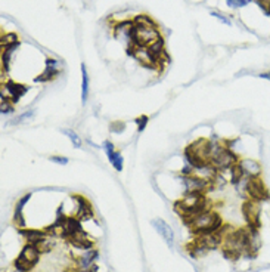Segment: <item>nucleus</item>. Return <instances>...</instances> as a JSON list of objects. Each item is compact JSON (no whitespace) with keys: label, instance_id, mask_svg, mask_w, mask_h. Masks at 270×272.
<instances>
[{"label":"nucleus","instance_id":"a211bd4d","mask_svg":"<svg viewBox=\"0 0 270 272\" xmlns=\"http://www.w3.org/2000/svg\"><path fill=\"white\" fill-rule=\"evenodd\" d=\"M67 240H68L74 247L81 248V250H90V248L93 247V241L86 235L84 231H80V232H77V234L68 237Z\"/></svg>","mask_w":270,"mask_h":272},{"label":"nucleus","instance_id":"f8f14e48","mask_svg":"<svg viewBox=\"0 0 270 272\" xmlns=\"http://www.w3.org/2000/svg\"><path fill=\"white\" fill-rule=\"evenodd\" d=\"M61 74V64L59 61L53 59V58H47L46 59V68L42 74H39L34 81L36 83H46V81H52L53 78H56Z\"/></svg>","mask_w":270,"mask_h":272},{"label":"nucleus","instance_id":"2f4dec72","mask_svg":"<svg viewBox=\"0 0 270 272\" xmlns=\"http://www.w3.org/2000/svg\"><path fill=\"white\" fill-rule=\"evenodd\" d=\"M255 2H257V5L261 8V11H263L266 15L270 17V0H255Z\"/></svg>","mask_w":270,"mask_h":272},{"label":"nucleus","instance_id":"423d86ee","mask_svg":"<svg viewBox=\"0 0 270 272\" xmlns=\"http://www.w3.org/2000/svg\"><path fill=\"white\" fill-rule=\"evenodd\" d=\"M245 194L249 200L263 203L270 200V193L264 184V180L260 177H247L245 182Z\"/></svg>","mask_w":270,"mask_h":272},{"label":"nucleus","instance_id":"c85d7f7f","mask_svg":"<svg viewBox=\"0 0 270 272\" xmlns=\"http://www.w3.org/2000/svg\"><path fill=\"white\" fill-rule=\"evenodd\" d=\"M64 133L69 138V141H71V144L75 147V148H81V139H80V136L74 132V130H69V129H65L64 130Z\"/></svg>","mask_w":270,"mask_h":272},{"label":"nucleus","instance_id":"1a4fd4ad","mask_svg":"<svg viewBox=\"0 0 270 272\" xmlns=\"http://www.w3.org/2000/svg\"><path fill=\"white\" fill-rule=\"evenodd\" d=\"M5 92H6V95H2V99H9L14 104H17L28 92V87L22 83L8 80L2 84V94H5Z\"/></svg>","mask_w":270,"mask_h":272},{"label":"nucleus","instance_id":"58836bf2","mask_svg":"<svg viewBox=\"0 0 270 272\" xmlns=\"http://www.w3.org/2000/svg\"><path fill=\"white\" fill-rule=\"evenodd\" d=\"M15 272H22V271H18V269H17V271H15Z\"/></svg>","mask_w":270,"mask_h":272},{"label":"nucleus","instance_id":"4468645a","mask_svg":"<svg viewBox=\"0 0 270 272\" xmlns=\"http://www.w3.org/2000/svg\"><path fill=\"white\" fill-rule=\"evenodd\" d=\"M74 201H77L78 204V210H77V215L75 218L78 221H87V219H92L93 218V209H92V204H90V201L80 196V194H72L71 196Z\"/></svg>","mask_w":270,"mask_h":272},{"label":"nucleus","instance_id":"f3484780","mask_svg":"<svg viewBox=\"0 0 270 272\" xmlns=\"http://www.w3.org/2000/svg\"><path fill=\"white\" fill-rule=\"evenodd\" d=\"M104 149H105V152H107V155H108L111 164L114 166V169H115L117 172H121V170H123V157H121V154H120L118 151L114 149V144L110 142V141H105Z\"/></svg>","mask_w":270,"mask_h":272},{"label":"nucleus","instance_id":"a878e982","mask_svg":"<svg viewBox=\"0 0 270 272\" xmlns=\"http://www.w3.org/2000/svg\"><path fill=\"white\" fill-rule=\"evenodd\" d=\"M0 45H2V49H3V48H11V46H17V45H20L18 34H15V33L3 34V36H2V39H0Z\"/></svg>","mask_w":270,"mask_h":272},{"label":"nucleus","instance_id":"aec40b11","mask_svg":"<svg viewBox=\"0 0 270 272\" xmlns=\"http://www.w3.org/2000/svg\"><path fill=\"white\" fill-rule=\"evenodd\" d=\"M30 198H31V193H28V194H25L22 198H20V200H18V203H17V206H15L14 223H15L17 226H20V228H22V226L25 225V221H24V216H22V209H24L25 203H27Z\"/></svg>","mask_w":270,"mask_h":272},{"label":"nucleus","instance_id":"412c9836","mask_svg":"<svg viewBox=\"0 0 270 272\" xmlns=\"http://www.w3.org/2000/svg\"><path fill=\"white\" fill-rule=\"evenodd\" d=\"M80 231H83V228H81V223L77 218H67L65 219V222H64V235L62 237L68 238V237H71V235H74Z\"/></svg>","mask_w":270,"mask_h":272},{"label":"nucleus","instance_id":"6ab92c4d","mask_svg":"<svg viewBox=\"0 0 270 272\" xmlns=\"http://www.w3.org/2000/svg\"><path fill=\"white\" fill-rule=\"evenodd\" d=\"M261 247V237L258 229L248 226V256H254Z\"/></svg>","mask_w":270,"mask_h":272},{"label":"nucleus","instance_id":"f704fd0d","mask_svg":"<svg viewBox=\"0 0 270 272\" xmlns=\"http://www.w3.org/2000/svg\"><path fill=\"white\" fill-rule=\"evenodd\" d=\"M50 161L58 163V164H67V163H68V158H65V157H58V155H52V157H50Z\"/></svg>","mask_w":270,"mask_h":272},{"label":"nucleus","instance_id":"473e14b6","mask_svg":"<svg viewBox=\"0 0 270 272\" xmlns=\"http://www.w3.org/2000/svg\"><path fill=\"white\" fill-rule=\"evenodd\" d=\"M136 123H137L139 132H143V129H145L146 124H148V117H146V116H140L139 119H136Z\"/></svg>","mask_w":270,"mask_h":272},{"label":"nucleus","instance_id":"c9c22d12","mask_svg":"<svg viewBox=\"0 0 270 272\" xmlns=\"http://www.w3.org/2000/svg\"><path fill=\"white\" fill-rule=\"evenodd\" d=\"M211 15H213V17H216V18H219L222 23H225V24L230 25V20H227V18H226L225 15H222L220 12H211Z\"/></svg>","mask_w":270,"mask_h":272},{"label":"nucleus","instance_id":"39448f33","mask_svg":"<svg viewBox=\"0 0 270 272\" xmlns=\"http://www.w3.org/2000/svg\"><path fill=\"white\" fill-rule=\"evenodd\" d=\"M211 166L217 170H227L232 169L235 164L239 163V157L233 152L232 148H229L225 144H219L214 141V147H213V154H211V160H210Z\"/></svg>","mask_w":270,"mask_h":272},{"label":"nucleus","instance_id":"20e7f679","mask_svg":"<svg viewBox=\"0 0 270 272\" xmlns=\"http://www.w3.org/2000/svg\"><path fill=\"white\" fill-rule=\"evenodd\" d=\"M185 223L189 226L191 232H194L195 235L216 232L223 226V221H222L220 215H217L213 210H205V212L194 216L192 219H189Z\"/></svg>","mask_w":270,"mask_h":272},{"label":"nucleus","instance_id":"4c0bfd02","mask_svg":"<svg viewBox=\"0 0 270 272\" xmlns=\"http://www.w3.org/2000/svg\"><path fill=\"white\" fill-rule=\"evenodd\" d=\"M95 271H96V265H93V268L90 271L89 269H83V271H74V272H95Z\"/></svg>","mask_w":270,"mask_h":272},{"label":"nucleus","instance_id":"dca6fc26","mask_svg":"<svg viewBox=\"0 0 270 272\" xmlns=\"http://www.w3.org/2000/svg\"><path fill=\"white\" fill-rule=\"evenodd\" d=\"M152 225H154V228L158 231V234L164 238V241L167 243V246L171 247L173 243H174V232H173L171 226H170L165 221H162V219H159V218L154 219V221H152Z\"/></svg>","mask_w":270,"mask_h":272},{"label":"nucleus","instance_id":"9b49d317","mask_svg":"<svg viewBox=\"0 0 270 272\" xmlns=\"http://www.w3.org/2000/svg\"><path fill=\"white\" fill-rule=\"evenodd\" d=\"M183 184L186 187V193H205L211 182L207 180L205 177H201L198 174H185L183 177Z\"/></svg>","mask_w":270,"mask_h":272},{"label":"nucleus","instance_id":"bb28decb","mask_svg":"<svg viewBox=\"0 0 270 272\" xmlns=\"http://www.w3.org/2000/svg\"><path fill=\"white\" fill-rule=\"evenodd\" d=\"M229 170H230V184H233V185H238L242 180V177H245V174H244V172H242L239 164H235Z\"/></svg>","mask_w":270,"mask_h":272},{"label":"nucleus","instance_id":"ddd939ff","mask_svg":"<svg viewBox=\"0 0 270 272\" xmlns=\"http://www.w3.org/2000/svg\"><path fill=\"white\" fill-rule=\"evenodd\" d=\"M133 28H135V23L132 21H123L114 25V37L118 42H124L127 43V48L132 46V36H133Z\"/></svg>","mask_w":270,"mask_h":272},{"label":"nucleus","instance_id":"5701e85b","mask_svg":"<svg viewBox=\"0 0 270 272\" xmlns=\"http://www.w3.org/2000/svg\"><path fill=\"white\" fill-rule=\"evenodd\" d=\"M21 234L27 238L28 244H37L40 240L47 237L46 231H39V229H22Z\"/></svg>","mask_w":270,"mask_h":272},{"label":"nucleus","instance_id":"e433bc0d","mask_svg":"<svg viewBox=\"0 0 270 272\" xmlns=\"http://www.w3.org/2000/svg\"><path fill=\"white\" fill-rule=\"evenodd\" d=\"M258 77H261V78H266V80H270V71H266V73H261Z\"/></svg>","mask_w":270,"mask_h":272},{"label":"nucleus","instance_id":"0eeeda50","mask_svg":"<svg viewBox=\"0 0 270 272\" xmlns=\"http://www.w3.org/2000/svg\"><path fill=\"white\" fill-rule=\"evenodd\" d=\"M40 254H42V253L37 250V247H36L34 244H27V246L21 250L20 256L15 259V268H17L18 271H22V272L31 271V269L37 265V262H39V259H40Z\"/></svg>","mask_w":270,"mask_h":272},{"label":"nucleus","instance_id":"393cba45","mask_svg":"<svg viewBox=\"0 0 270 272\" xmlns=\"http://www.w3.org/2000/svg\"><path fill=\"white\" fill-rule=\"evenodd\" d=\"M20 45H17V46H11V48H3L2 49V67H3V70L8 73L9 71V64H11V58H12V55H14V52L17 50V48H18Z\"/></svg>","mask_w":270,"mask_h":272},{"label":"nucleus","instance_id":"2eb2a0df","mask_svg":"<svg viewBox=\"0 0 270 272\" xmlns=\"http://www.w3.org/2000/svg\"><path fill=\"white\" fill-rule=\"evenodd\" d=\"M245 174V177H260L261 173H263V169H261V164L257 161V160H252V158H242L239 160L238 163Z\"/></svg>","mask_w":270,"mask_h":272},{"label":"nucleus","instance_id":"c756f323","mask_svg":"<svg viewBox=\"0 0 270 272\" xmlns=\"http://www.w3.org/2000/svg\"><path fill=\"white\" fill-rule=\"evenodd\" d=\"M2 113L3 114L14 113V102L9 101V99H2Z\"/></svg>","mask_w":270,"mask_h":272},{"label":"nucleus","instance_id":"cd10ccee","mask_svg":"<svg viewBox=\"0 0 270 272\" xmlns=\"http://www.w3.org/2000/svg\"><path fill=\"white\" fill-rule=\"evenodd\" d=\"M36 247H37V250L40 251V253H49L52 248H53V241H50V240H47V238H43V240H40L37 244H34Z\"/></svg>","mask_w":270,"mask_h":272},{"label":"nucleus","instance_id":"b1692460","mask_svg":"<svg viewBox=\"0 0 270 272\" xmlns=\"http://www.w3.org/2000/svg\"><path fill=\"white\" fill-rule=\"evenodd\" d=\"M87 97H89V75H87L86 65L81 64V102L83 105L87 102Z\"/></svg>","mask_w":270,"mask_h":272},{"label":"nucleus","instance_id":"4be33fe9","mask_svg":"<svg viewBox=\"0 0 270 272\" xmlns=\"http://www.w3.org/2000/svg\"><path fill=\"white\" fill-rule=\"evenodd\" d=\"M98 257V251L96 250H87L84 254H81L77 259V263L81 269H89L90 266H93L95 259Z\"/></svg>","mask_w":270,"mask_h":272},{"label":"nucleus","instance_id":"7ed1b4c3","mask_svg":"<svg viewBox=\"0 0 270 272\" xmlns=\"http://www.w3.org/2000/svg\"><path fill=\"white\" fill-rule=\"evenodd\" d=\"M208 200L205 194L202 193H186L183 198H180L179 201L174 203V210L179 213V216L182 218L185 222L192 219L194 216L208 210Z\"/></svg>","mask_w":270,"mask_h":272},{"label":"nucleus","instance_id":"6e6552de","mask_svg":"<svg viewBox=\"0 0 270 272\" xmlns=\"http://www.w3.org/2000/svg\"><path fill=\"white\" fill-rule=\"evenodd\" d=\"M241 212H242V216H244V219H245V222H247V226L260 229V226H261V221H260L261 207H260V203L247 198V200L242 203Z\"/></svg>","mask_w":270,"mask_h":272},{"label":"nucleus","instance_id":"7c9ffc66","mask_svg":"<svg viewBox=\"0 0 270 272\" xmlns=\"http://www.w3.org/2000/svg\"><path fill=\"white\" fill-rule=\"evenodd\" d=\"M226 2L230 8H244L251 2V0H226Z\"/></svg>","mask_w":270,"mask_h":272},{"label":"nucleus","instance_id":"f03ea898","mask_svg":"<svg viewBox=\"0 0 270 272\" xmlns=\"http://www.w3.org/2000/svg\"><path fill=\"white\" fill-rule=\"evenodd\" d=\"M222 251L226 259L236 260L244 254H248V226L238 228L227 232L222 243Z\"/></svg>","mask_w":270,"mask_h":272},{"label":"nucleus","instance_id":"f257e3e1","mask_svg":"<svg viewBox=\"0 0 270 272\" xmlns=\"http://www.w3.org/2000/svg\"><path fill=\"white\" fill-rule=\"evenodd\" d=\"M133 23H135V28H133V36H132V46L148 49L157 40L161 39L158 25L155 24V21L151 17L137 15L133 20Z\"/></svg>","mask_w":270,"mask_h":272},{"label":"nucleus","instance_id":"72a5a7b5","mask_svg":"<svg viewBox=\"0 0 270 272\" xmlns=\"http://www.w3.org/2000/svg\"><path fill=\"white\" fill-rule=\"evenodd\" d=\"M110 129H111L112 132H117V133H120V132H123V130L126 129V123H123V122H117V123H112Z\"/></svg>","mask_w":270,"mask_h":272},{"label":"nucleus","instance_id":"9d476101","mask_svg":"<svg viewBox=\"0 0 270 272\" xmlns=\"http://www.w3.org/2000/svg\"><path fill=\"white\" fill-rule=\"evenodd\" d=\"M127 52L142 65L151 70H158V61L154 58V55L149 52V49L146 48H137V46H130L127 48Z\"/></svg>","mask_w":270,"mask_h":272}]
</instances>
